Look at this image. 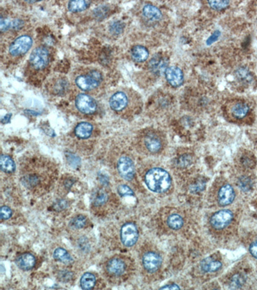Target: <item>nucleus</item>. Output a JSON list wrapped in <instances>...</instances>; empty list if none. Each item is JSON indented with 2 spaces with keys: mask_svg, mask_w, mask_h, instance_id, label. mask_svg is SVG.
Returning a JSON list of instances; mask_svg holds the SVG:
<instances>
[{
  "mask_svg": "<svg viewBox=\"0 0 257 290\" xmlns=\"http://www.w3.org/2000/svg\"><path fill=\"white\" fill-rule=\"evenodd\" d=\"M53 50L47 45H39L31 52L25 68V76L27 81L39 87L48 78L53 60Z\"/></svg>",
  "mask_w": 257,
  "mask_h": 290,
  "instance_id": "20e7f679",
  "label": "nucleus"
},
{
  "mask_svg": "<svg viewBox=\"0 0 257 290\" xmlns=\"http://www.w3.org/2000/svg\"><path fill=\"white\" fill-rule=\"evenodd\" d=\"M149 55L148 50L142 45L134 46L130 51V56L132 60L137 63L145 62L148 59Z\"/></svg>",
  "mask_w": 257,
  "mask_h": 290,
  "instance_id": "bb28decb",
  "label": "nucleus"
},
{
  "mask_svg": "<svg viewBox=\"0 0 257 290\" xmlns=\"http://www.w3.org/2000/svg\"><path fill=\"white\" fill-rule=\"evenodd\" d=\"M161 289L180 290V288L179 287L178 285H174V284H172V285H168L164 286V287L161 288Z\"/></svg>",
  "mask_w": 257,
  "mask_h": 290,
  "instance_id": "58836bf2",
  "label": "nucleus"
},
{
  "mask_svg": "<svg viewBox=\"0 0 257 290\" xmlns=\"http://www.w3.org/2000/svg\"><path fill=\"white\" fill-rule=\"evenodd\" d=\"M91 3L87 1H70L68 3V8L69 11L79 12L87 9Z\"/></svg>",
  "mask_w": 257,
  "mask_h": 290,
  "instance_id": "c756f323",
  "label": "nucleus"
},
{
  "mask_svg": "<svg viewBox=\"0 0 257 290\" xmlns=\"http://www.w3.org/2000/svg\"><path fill=\"white\" fill-rule=\"evenodd\" d=\"M166 79L170 85L178 87L182 85L184 80L182 71L178 67L172 66L168 67L165 71Z\"/></svg>",
  "mask_w": 257,
  "mask_h": 290,
  "instance_id": "5701e85b",
  "label": "nucleus"
},
{
  "mask_svg": "<svg viewBox=\"0 0 257 290\" xmlns=\"http://www.w3.org/2000/svg\"><path fill=\"white\" fill-rule=\"evenodd\" d=\"M90 232V230L70 234L76 254L81 258L87 257L96 245L95 239L89 235Z\"/></svg>",
  "mask_w": 257,
  "mask_h": 290,
  "instance_id": "4468645a",
  "label": "nucleus"
},
{
  "mask_svg": "<svg viewBox=\"0 0 257 290\" xmlns=\"http://www.w3.org/2000/svg\"><path fill=\"white\" fill-rule=\"evenodd\" d=\"M233 215L232 212L228 210H220L210 218V224L213 228L217 230L225 228L232 221Z\"/></svg>",
  "mask_w": 257,
  "mask_h": 290,
  "instance_id": "6ab92c4d",
  "label": "nucleus"
},
{
  "mask_svg": "<svg viewBox=\"0 0 257 290\" xmlns=\"http://www.w3.org/2000/svg\"><path fill=\"white\" fill-rule=\"evenodd\" d=\"M183 223H184V221H183V218L178 214H172L168 218V225L173 230H179L182 228Z\"/></svg>",
  "mask_w": 257,
  "mask_h": 290,
  "instance_id": "7c9ffc66",
  "label": "nucleus"
},
{
  "mask_svg": "<svg viewBox=\"0 0 257 290\" xmlns=\"http://www.w3.org/2000/svg\"><path fill=\"white\" fill-rule=\"evenodd\" d=\"M250 107L247 104L238 102L231 107V113L235 118L241 119L244 118L249 113Z\"/></svg>",
  "mask_w": 257,
  "mask_h": 290,
  "instance_id": "c85d7f7f",
  "label": "nucleus"
},
{
  "mask_svg": "<svg viewBox=\"0 0 257 290\" xmlns=\"http://www.w3.org/2000/svg\"><path fill=\"white\" fill-rule=\"evenodd\" d=\"M240 182H241V187L242 190H246L250 188L251 182L248 178H242Z\"/></svg>",
  "mask_w": 257,
  "mask_h": 290,
  "instance_id": "c9c22d12",
  "label": "nucleus"
},
{
  "mask_svg": "<svg viewBox=\"0 0 257 290\" xmlns=\"http://www.w3.org/2000/svg\"><path fill=\"white\" fill-rule=\"evenodd\" d=\"M208 4L213 9L220 10L224 9L229 5V1H209Z\"/></svg>",
  "mask_w": 257,
  "mask_h": 290,
  "instance_id": "72a5a7b5",
  "label": "nucleus"
},
{
  "mask_svg": "<svg viewBox=\"0 0 257 290\" xmlns=\"http://www.w3.org/2000/svg\"><path fill=\"white\" fill-rule=\"evenodd\" d=\"M168 58L161 54H158L151 59L149 63V68L155 74L161 75L165 72L168 68Z\"/></svg>",
  "mask_w": 257,
  "mask_h": 290,
  "instance_id": "4be33fe9",
  "label": "nucleus"
},
{
  "mask_svg": "<svg viewBox=\"0 0 257 290\" xmlns=\"http://www.w3.org/2000/svg\"><path fill=\"white\" fill-rule=\"evenodd\" d=\"M15 263L21 270L28 272L32 270L36 266V256L31 252H23L16 256Z\"/></svg>",
  "mask_w": 257,
  "mask_h": 290,
  "instance_id": "aec40b11",
  "label": "nucleus"
},
{
  "mask_svg": "<svg viewBox=\"0 0 257 290\" xmlns=\"http://www.w3.org/2000/svg\"><path fill=\"white\" fill-rule=\"evenodd\" d=\"M144 181L147 188L152 192L163 193L171 186V178L166 170L154 168L145 174Z\"/></svg>",
  "mask_w": 257,
  "mask_h": 290,
  "instance_id": "9d476101",
  "label": "nucleus"
},
{
  "mask_svg": "<svg viewBox=\"0 0 257 290\" xmlns=\"http://www.w3.org/2000/svg\"><path fill=\"white\" fill-rule=\"evenodd\" d=\"M221 267L222 263L220 260L211 257L204 258L201 263V270L205 273L216 272L220 270Z\"/></svg>",
  "mask_w": 257,
  "mask_h": 290,
  "instance_id": "cd10ccee",
  "label": "nucleus"
},
{
  "mask_svg": "<svg viewBox=\"0 0 257 290\" xmlns=\"http://www.w3.org/2000/svg\"><path fill=\"white\" fill-rule=\"evenodd\" d=\"M17 171L20 186L36 198L46 196L54 191L60 178L57 161L36 151L23 153L18 159Z\"/></svg>",
  "mask_w": 257,
  "mask_h": 290,
  "instance_id": "f257e3e1",
  "label": "nucleus"
},
{
  "mask_svg": "<svg viewBox=\"0 0 257 290\" xmlns=\"http://www.w3.org/2000/svg\"><path fill=\"white\" fill-rule=\"evenodd\" d=\"M117 192L121 197L133 196L134 195L131 188L125 184H121L118 186Z\"/></svg>",
  "mask_w": 257,
  "mask_h": 290,
  "instance_id": "473e14b6",
  "label": "nucleus"
},
{
  "mask_svg": "<svg viewBox=\"0 0 257 290\" xmlns=\"http://www.w3.org/2000/svg\"><path fill=\"white\" fill-rule=\"evenodd\" d=\"M249 249L251 254L257 259V241L251 244Z\"/></svg>",
  "mask_w": 257,
  "mask_h": 290,
  "instance_id": "e433bc0d",
  "label": "nucleus"
},
{
  "mask_svg": "<svg viewBox=\"0 0 257 290\" xmlns=\"http://www.w3.org/2000/svg\"><path fill=\"white\" fill-rule=\"evenodd\" d=\"M92 223L88 216L84 214H77L69 218L67 224L69 233H77L91 230Z\"/></svg>",
  "mask_w": 257,
  "mask_h": 290,
  "instance_id": "f3484780",
  "label": "nucleus"
},
{
  "mask_svg": "<svg viewBox=\"0 0 257 290\" xmlns=\"http://www.w3.org/2000/svg\"><path fill=\"white\" fill-rule=\"evenodd\" d=\"M50 255L54 264H57L55 268H69L77 270L79 267L77 255L75 256L74 254L71 253L62 245L57 244L53 246L50 250Z\"/></svg>",
  "mask_w": 257,
  "mask_h": 290,
  "instance_id": "f8f14e48",
  "label": "nucleus"
},
{
  "mask_svg": "<svg viewBox=\"0 0 257 290\" xmlns=\"http://www.w3.org/2000/svg\"><path fill=\"white\" fill-rule=\"evenodd\" d=\"M141 262L143 268L149 274H153L161 266V258L159 254L153 251H146L142 254Z\"/></svg>",
  "mask_w": 257,
  "mask_h": 290,
  "instance_id": "a211bd4d",
  "label": "nucleus"
},
{
  "mask_svg": "<svg viewBox=\"0 0 257 290\" xmlns=\"http://www.w3.org/2000/svg\"><path fill=\"white\" fill-rule=\"evenodd\" d=\"M132 258L122 252L103 258L100 263V272L108 285L119 286L125 283L134 271Z\"/></svg>",
  "mask_w": 257,
  "mask_h": 290,
  "instance_id": "7ed1b4c3",
  "label": "nucleus"
},
{
  "mask_svg": "<svg viewBox=\"0 0 257 290\" xmlns=\"http://www.w3.org/2000/svg\"><path fill=\"white\" fill-rule=\"evenodd\" d=\"M98 134L96 126L82 121L75 126L69 140L68 147L79 156H89L96 150Z\"/></svg>",
  "mask_w": 257,
  "mask_h": 290,
  "instance_id": "6e6552de",
  "label": "nucleus"
},
{
  "mask_svg": "<svg viewBox=\"0 0 257 290\" xmlns=\"http://www.w3.org/2000/svg\"><path fill=\"white\" fill-rule=\"evenodd\" d=\"M143 145L149 152L151 153L159 152L161 150L162 143L161 139L154 132H147L142 138Z\"/></svg>",
  "mask_w": 257,
  "mask_h": 290,
  "instance_id": "412c9836",
  "label": "nucleus"
},
{
  "mask_svg": "<svg viewBox=\"0 0 257 290\" xmlns=\"http://www.w3.org/2000/svg\"><path fill=\"white\" fill-rule=\"evenodd\" d=\"M45 87L48 93L56 96H64L70 90V81L64 75H55L48 77Z\"/></svg>",
  "mask_w": 257,
  "mask_h": 290,
  "instance_id": "2eb2a0df",
  "label": "nucleus"
},
{
  "mask_svg": "<svg viewBox=\"0 0 257 290\" xmlns=\"http://www.w3.org/2000/svg\"><path fill=\"white\" fill-rule=\"evenodd\" d=\"M14 212V210L9 205H5V204L1 205V210H0V219H1V222H7L9 220L10 218L13 217Z\"/></svg>",
  "mask_w": 257,
  "mask_h": 290,
  "instance_id": "2f4dec72",
  "label": "nucleus"
},
{
  "mask_svg": "<svg viewBox=\"0 0 257 290\" xmlns=\"http://www.w3.org/2000/svg\"><path fill=\"white\" fill-rule=\"evenodd\" d=\"M102 154L103 163L114 177L125 181H132L136 176L134 162L127 153L122 152L115 145L105 149Z\"/></svg>",
  "mask_w": 257,
  "mask_h": 290,
  "instance_id": "0eeeda50",
  "label": "nucleus"
},
{
  "mask_svg": "<svg viewBox=\"0 0 257 290\" xmlns=\"http://www.w3.org/2000/svg\"><path fill=\"white\" fill-rule=\"evenodd\" d=\"M33 39L31 35L23 34L14 39L6 50L5 58L8 62L16 63L31 50Z\"/></svg>",
  "mask_w": 257,
  "mask_h": 290,
  "instance_id": "9b49d317",
  "label": "nucleus"
},
{
  "mask_svg": "<svg viewBox=\"0 0 257 290\" xmlns=\"http://www.w3.org/2000/svg\"><path fill=\"white\" fill-rule=\"evenodd\" d=\"M138 104L140 105V102L136 94L126 89L116 90L111 94L108 101L111 111L124 118L131 115Z\"/></svg>",
  "mask_w": 257,
  "mask_h": 290,
  "instance_id": "1a4fd4ad",
  "label": "nucleus"
},
{
  "mask_svg": "<svg viewBox=\"0 0 257 290\" xmlns=\"http://www.w3.org/2000/svg\"><path fill=\"white\" fill-rule=\"evenodd\" d=\"M220 31H216V32L214 33V35H213L212 36L210 37L209 39H208L207 43H207L208 45H210V44L214 43L215 41H216L217 39H218V37H220Z\"/></svg>",
  "mask_w": 257,
  "mask_h": 290,
  "instance_id": "4c0bfd02",
  "label": "nucleus"
},
{
  "mask_svg": "<svg viewBox=\"0 0 257 290\" xmlns=\"http://www.w3.org/2000/svg\"><path fill=\"white\" fill-rule=\"evenodd\" d=\"M243 277L240 275H235L233 277L231 280L230 287L231 289H240L243 285L244 280Z\"/></svg>",
  "mask_w": 257,
  "mask_h": 290,
  "instance_id": "f704fd0d",
  "label": "nucleus"
},
{
  "mask_svg": "<svg viewBox=\"0 0 257 290\" xmlns=\"http://www.w3.org/2000/svg\"><path fill=\"white\" fill-rule=\"evenodd\" d=\"M235 197L234 190L229 184H225L221 187L218 193L219 203L221 206L230 205L234 200Z\"/></svg>",
  "mask_w": 257,
  "mask_h": 290,
  "instance_id": "393cba45",
  "label": "nucleus"
},
{
  "mask_svg": "<svg viewBox=\"0 0 257 290\" xmlns=\"http://www.w3.org/2000/svg\"><path fill=\"white\" fill-rule=\"evenodd\" d=\"M140 231L131 220H111L101 227L100 243L111 252L131 249L138 243Z\"/></svg>",
  "mask_w": 257,
  "mask_h": 290,
  "instance_id": "f03ea898",
  "label": "nucleus"
},
{
  "mask_svg": "<svg viewBox=\"0 0 257 290\" xmlns=\"http://www.w3.org/2000/svg\"><path fill=\"white\" fill-rule=\"evenodd\" d=\"M72 105L76 112L86 116H92L98 111V104L94 97L80 92L72 99Z\"/></svg>",
  "mask_w": 257,
  "mask_h": 290,
  "instance_id": "ddd939ff",
  "label": "nucleus"
},
{
  "mask_svg": "<svg viewBox=\"0 0 257 290\" xmlns=\"http://www.w3.org/2000/svg\"><path fill=\"white\" fill-rule=\"evenodd\" d=\"M0 169L2 175L7 176V179L16 174L17 165L13 158L8 154L2 153L0 158Z\"/></svg>",
  "mask_w": 257,
  "mask_h": 290,
  "instance_id": "b1692460",
  "label": "nucleus"
},
{
  "mask_svg": "<svg viewBox=\"0 0 257 290\" xmlns=\"http://www.w3.org/2000/svg\"><path fill=\"white\" fill-rule=\"evenodd\" d=\"M142 16L144 17L145 20L150 22H159L162 18L161 10L151 4H147L143 7Z\"/></svg>",
  "mask_w": 257,
  "mask_h": 290,
  "instance_id": "a878e982",
  "label": "nucleus"
},
{
  "mask_svg": "<svg viewBox=\"0 0 257 290\" xmlns=\"http://www.w3.org/2000/svg\"><path fill=\"white\" fill-rule=\"evenodd\" d=\"M120 196V195H119ZM119 196L106 184L95 187L90 199V212L95 218L111 220L119 207Z\"/></svg>",
  "mask_w": 257,
  "mask_h": 290,
  "instance_id": "39448f33",
  "label": "nucleus"
},
{
  "mask_svg": "<svg viewBox=\"0 0 257 290\" xmlns=\"http://www.w3.org/2000/svg\"><path fill=\"white\" fill-rule=\"evenodd\" d=\"M80 287L83 290H100L106 288L107 282L102 275L94 272H84L80 279Z\"/></svg>",
  "mask_w": 257,
  "mask_h": 290,
  "instance_id": "dca6fc26",
  "label": "nucleus"
},
{
  "mask_svg": "<svg viewBox=\"0 0 257 290\" xmlns=\"http://www.w3.org/2000/svg\"><path fill=\"white\" fill-rule=\"evenodd\" d=\"M70 83L84 93L98 97L104 93L106 79L102 71L96 67H80L71 73Z\"/></svg>",
  "mask_w": 257,
  "mask_h": 290,
  "instance_id": "423d86ee",
  "label": "nucleus"
}]
</instances>
